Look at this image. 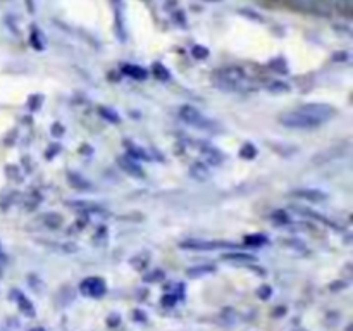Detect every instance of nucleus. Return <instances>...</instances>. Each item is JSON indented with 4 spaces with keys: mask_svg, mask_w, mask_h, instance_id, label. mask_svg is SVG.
<instances>
[{
    "mask_svg": "<svg viewBox=\"0 0 353 331\" xmlns=\"http://www.w3.org/2000/svg\"><path fill=\"white\" fill-rule=\"evenodd\" d=\"M245 81V71L241 68H222L214 74V85L222 90H236Z\"/></svg>",
    "mask_w": 353,
    "mask_h": 331,
    "instance_id": "obj_1",
    "label": "nucleus"
},
{
    "mask_svg": "<svg viewBox=\"0 0 353 331\" xmlns=\"http://www.w3.org/2000/svg\"><path fill=\"white\" fill-rule=\"evenodd\" d=\"M279 123L286 128H291V130H314V128L320 126L317 121H314L312 117L303 114L300 109L281 114V116H279Z\"/></svg>",
    "mask_w": 353,
    "mask_h": 331,
    "instance_id": "obj_2",
    "label": "nucleus"
},
{
    "mask_svg": "<svg viewBox=\"0 0 353 331\" xmlns=\"http://www.w3.org/2000/svg\"><path fill=\"white\" fill-rule=\"evenodd\" d=\"M300 110L309 117H312L314 121H317L319 124L329 121L336 114L334 107H331L329 104H305L303 107H300Z\"/></svg>",
    "mask_w": 353,
    "mask_h": 331,
    "instance_id": "obj_3",
    "label": "nucleus"
},
{
    "mask_svg": "<svg viewBox=\"0 0 353 331\" xmlns=\"http://www.w3.org/2000/svg\"><path fill=\"white\" fill-rule=\"evenodd\" d=\"M179 117L184 123L191 124L195 128H200V130H211V121L204 116L198 109H195L193 106H183L179 109Z\"/></svg>",
    "mask_w": 353,
    "mask_h": 331,
    "instance_id": "obj_4",
    "label": "nucleus"
},
{
    "mask_svg": "<svg viewBox=\"0 0 353 331\" xmlns=\"http://www.w3.org/2000/svg\"><path fill=\"white\" fill-rule=\"evenodd\" d=\"M238 243L233 242H207V240H186L181 243L184 250H215V249H238Z\"/></svg>",
    "mask_w": 353,
    "mask_h": 331,
    "instance_id": "obj_5",
    "label": "nucleus"
},
{
    "mask_svg": "<svg viewBox=\"0 0 353 331\" xmlns=\"http://www.w3.org/2000/svg\"><path fill=\"white\" fill-rule=\"evenodd\" d=\"M106 290H107L106 281H104L102 278H97V276L86 278V280H83L81 285H79V292H81L85 297L99 298L106 294Z\"/></svg>",
    "mask_w": 353,
    "mask_h": 331,
    "instance_id": "obj_6",
    "label": "nucleus"
},
{
    "mask_svg": "<svg viewBox=\"0 0 353 331\" xmlns=\"http://www.w3.org/2000/svg\"><path fill=\"white\" fill-rule=\"evenodd\" d=\"M293 195L298 198H303L307 202H314V204H319V202H324L327 198V193L322 190H316V188H300V190H295Z\"/></svg>",
    "mask_w": 353,
    "mask_h": 331,
    "instance_id": "obj_7",
    "label": "nucleus"
},
{
    "mask_svg": "<svg viewBox=\"0 0 353 331\" xmlns=\"http://www.w3.org/2000/svg\"><path fill=\"white\" fill-rule=\"evenodd\" d=\"M117 164L122 171H124V173H128L129 176L143 178L141 166H138V162H136L133 157H129V155H121V157H117Z\"/></svg>",
    "mask_w": 353,
    "mask_h": 331,
    "instance_id": "obj_8",
    "label": "nucleus"
},
{
    "mask_svg": "<svg viewBox=\"0 0 353 331\" xmlns=\"http://www.w3.org/2000/svg\"><path fill=\"white\" fill-rule=\"evenodd\" d=\"M222 259L231 264H247V266H251V264L257 262V257L247 252H229V254H224Z\"/></svg>",
    "mask_w": 353,
    "mask_h": 331,
    "instance_id": "obj_9",
    "label": "nucleus"
},
{
    "mask_svg": "<svg viewBox=\"0 0 353 331\" xmlns=\"http://www.w3.org/2000/svg\"><path fill=\"white\" fill-rule=\"evenodd\" d=\"M190 174L191 178H195L197 181L211 180V169H209V166H205L204 162H193V164L190 166Z\"/></svg>",
    "mask_w": 353,
    "mask_h": 331,
    "instance_id": "obj_10",
    "label": "nucleus"
},
{
    "mask_svg": "<svg viewBox=\"0 0 353 331\" xmlns=\"http://www.w3.org/2000/svg\"><path fill=\"white\" fill-rule=\"evenodd\" d=\"M289 7L298 12H305V14H314V9H316L317 0H288Z\"/></svg>",
    "mask_w": 353,
    "mask_h": 331,
    "instance_id": "obj_11",
    "label": "nucleus"
},
{
    "mask_svg": "<svg viewBox=\"0 0 353 331\" xmlns=\"http://www.w3.org/2000/svg\"><path fill=\"white\" fill-rule=\"evenodd\" d=\"M122 73L128 74V76H131L133 79H138V81H143V79H146V76H148L146 69H143L141 66H136V64L122 66Z\"/></svg>",
    "mask_w": 353,
    "mask_h": 331,
    "instance_id": "obj_12",
    "label": "nucleus"
},
{
    "mask_svg": "<svg viewBox=\"0 0 353 331\" xmlns=\"http://www.w3.org/2000/svg\"><path fill=\"white\" fill-rule=\"evenodd\" d=\"M215 273V267L211 264H202V266H193L186 269V276L190 278H202V276H209V274Z\"/></svg>",
    "mask_w": 353,
    "mask_h": 331,
    "instance_id": "obj_13",
    "label": "nucleus"
},
{
    "mask_svg": "<svg viewBox=\"0 0 353 331\" xmlns=\"http://www.w3.org/2000/svg\"><path fill=\"white\" fill-rule=\"evenodd\" d=\"M14 297L17 298V305H19V311L23 312V314L30 316V318H33V316H35L33 304H31V302L28 300V298L24 297L23 294H19V292H14Z\"/></svg>",
    "mask_w": 353,
    "mask_h": 331,
    "instance_id": "obj_14",
    "label": "nucleus"
},
{
    "mask_svg": "<svg viewBox=\"0 0 353 331\" xmlns=\"http://www.w3.org/2000/svg\"><path fill=\"white\" fill-rule=\"evenodd\" d=\"M333 10L343 14V16H352L353 10V0H331Z\"/></svg>",
    "mask_w": 353,
    "mask_h": 331,
    "instance_id": "obj_15",
    "label": "nucleus"
},
{
    "mask_svg": "<svg viewBox=\"0 0 353 331\" xmlns=\"http://www.w3.org/2000/svg\"><path fill=\"white\" fill-rule=\"evenodd\" d=\"M68 178H69V184H71L72 188H78V190H90V188H92V184H90L83 176H79V174L69 173Z\"/></svg>",
    "mask_w": 353,
    "mask_h": 331,
    "instance_id": "obj_16",
    "label": "nucleus"
},
{
    "mask_svg": "<svg viewBox=\"0 0 353 331\" xmlns=\"http://www.w3.org/2000/svg\"><path fill=\"white\" fill-rule=\"evenodd\" d=\"M148 259H150V254L141 252V254H138V256L133 257L131 266L135 267L136 271H143V269H146V266H148Z\"/></svg>",
    "mask_w": 353,
    "mask_h": 331,
    "instance_id": "obj_17",
    "label": "nucleus"
},
{
    "mask_svg": "<svg viewBox=\"0 0 353 331\" xmlns=\"http://www.w3.org/2000/svg\"><path fill=\"white\" fill-rule=\"evenodd\" d=\"M204 154H205V157H207L209 164L219 166V164L222 162V154L217 150V148H207V150H205Z\"/></svg>",
    "mask_w": 353,
    "mask_h": 331,
    "instance_id": "obj_18",
    "label": "nucleus"
},
{
    "mask_svg": "<svg viewBox=\"0 0 353 331\" xmlns=\"http://www.w3.org/2000/svg\"><path fill=\"white\" fill-rule=\"evenodd\" d=\"M100 116H102L104 119L109 121V123H114V124L121 121V117H119V114L116 112V110L109 109V107H100Z\"/></svg>",
    "mask_w": 353,
    "mask_h": 331,
    "instance_id": "obj_19",
    "label": "nucleus"
},
{
    "mask_svg": "<svg viewBox=\"0 0 353 331\" xmlns=\"http://www.w3.org/2000/svg\"><path fill=\"white\" fill-rule=\"evenodd\" d=\"M245 243L250 247H262L267 243V238H265L264 235H248L247 238H245Z\"/></svg>",
    "mask_w": 353,
    "mask_h": 331,
    "instance_id": "obj_20",
    "label": "nucleus"
},
{
    "mask_svg": "<svg viewBox=\"0 0 353 331\" xmlns=\"http://www.w3.org/2000/svg\"><path fill=\"white\" fill-rule=\"evenodd\" d=\"M43 219H45V224H47L48 228H59V226H61V221H62V218L57 214V212H50V214H45Z\"/></svg>",
    "mask_w": 353,
    "mask_h": 331,
    "instance_id": "obj_21",
    "label": "nucleus"
},
{
    "mask_svg": "<svg viewBox=\"0 0 353 331\" xmlns=\"http://www.w3.org/2000/svg\"><path fill=\"white\" fill-rule=\"evenodd\" d=\"M209 48L204 47V45H195L193 48H191V55H193L195 59H198V61H204V59L209 57Z\"/></svg>",
    "mask_w": 353,
    "mask_h": 331,
    "instance_id": "obj_22",
    "label": "nucleus"
},
{
    "mask_svg": "<svg viewBox=\"0 0 353 331\" xmlns=\"http://www.w3.org/2000/svg\"><path fill=\"white\" fill-rule=\"evenodd\" d=\"M153 74H155L157 79H162V81H167V79H169V71H167L162 64H159V62L153 64Z\"/></svg>",
    "mask_w": 353,
    "mask_h": 331,
    "instance_id": "obj_23",
    "label": "nucleus"
},
{
    "mask_svg": "<svg viewBox=\"0 0 353 331\" xmlns=\"http://www.w3.org/2000/svg\"><path fill=\"white\" fill-rule=\"evenodd\" d=\"M240 14L245 17H248V19L251 21H258V23H264V17L260 16V14L257 12V10L253 9H248V7H243V9H240Z\"/></svg>",
    "mask_w": 353,
    "mask_h": 331,
    "instance_id": "obj_24",
    "label": "nucleus"
},
{
    "mask_svg": "<svg viewBox=\"0 0 353 331\" xmlns=\"http://www.w3.org/2000/svg\"><path fill=\"white\" fill-rule=\"evenodd\" d=\"M240 155L243 159H253V157H257V148H255L251 144H245L240 150Z\"/></svg>",
    "mask_w": 353,
    "mask_h": 331,
    "instance_id": "obj_25",
    "label": "nucleus"
},
{
    "mask_svg": "<svg viewBox=\"0 0 353 331\" xmlns=\"http://www.w3.org/2000/svg\"><path fill=\"white\" fill-rule=\"evenodd\" d=\"M271 68H274V71H278V73H281V74H286L288 73V66H286V62H284V59H276V61H272L271 62Z\"/></svg>",
    "mask_w": 353,
    "mask_h": 331,
    "instance_id": "obj_26",
    "label": "nucleus"
},
{
    "mask_svg": "<svg viewBox=\"0 0 353 331\" xmlns=\"http://www.w3.org/2000/svg\"><path fill=\"white\" fill-rule=\"evenodd\" d=\"M271 92H288L289 90V85L284 81H271V85L267 86Z\"/></svg>",
    "mask_w": 353,
    "mask_h": 331,
    "instance_id": "obj_27",
    "label": "nucleus"
},
{
    "mask_svg": "<svg viewBox=\"0 0 353 331\" xmlns=\"http://www.w3.org/2000/svg\"><path fill=\"white\" fill-rule=\"evenodd\" d=\"M271 295H272V288L269 287V285H262L257 290V297L260 298V300H267V298H271Z\"/></svg>",
    "mask_w": 353,
    "mask_h": 331,
    "instance_id": "obj_28",
    "label": "nucleus"
},
{
    "mask_svg": "<svg viewBox=\"0 0 353 331\" xmlns=\"http://www.w3.org/2000/svg\"><path fill=\"white\" fill-rule=\"evenodd\" d=\"M162 280H164V271H153L152 274L143 278V281H146V283H157V281H162Z\"/></svg>",
    "mask_w": 353,
    "mask_h": 331,
    "instance_id": "obj_29",
    "label": "nucleus"
},
{
    "mask_svg": "<svg viewBox=\"0 0 353 331\" xmlns=\"http://www.w3.org/2000/svg\"><path fill=\"white\" fill-rule=\"evenodd\" d=\"M272 219H274L276 222H281V224H286V222H289V216L286 214L284 211H276L274 214H272Z\"/></svg>",
    "mask_w": 353,
    "mask_h": 331,
    "instance_id": "obj_30",
    "label": "nucleus"
},
{
    "mask_svg": "<svg viewBox=\"0 0 353 331\" xmlns=\"http://www.w3.org/2000/svg\"><path fill=\"white\" fill-rule=\"evenodd\" d=\"M160 302H162L164 307H173V305H176L177 298H176V295H173V294H166Z\"/></svg>",
    "mask_w": 353,
    "mask_h": 331,
    "instance_id": "obj_31",
    "label": "nucleus"
},
{
    "mask_svg": "<svg viewBox=\"0 0 353 331\" xmlns=\"http://www.w3.org/2000/svg\"><path fill=\"white\" fill-rule=\"evenodd\" d=\"M31 45H33L35 48H38V50H41L43 48V43L40 41V31H35L33 30V33H31Z\"/></svg>",
    "mask_w": 353,
    "mask_h": 331,
    "instance_id": "obj_32",
    "label": "nucleus"
},
{
    "mask_svg": "<svg viewBox=\"0 0 353 331\" xmlns=\"http://www.w3.org/2000/svg\"><path fill=\"white\" fill-rule=\"evenodd\" d=\"M347 287H348L347 281H345V280H338V281H334V283L329 285V290L331 292H341V290H345Z\"/></svg>",
    "mask_w": 353,
    "mask_h": 331,
    "instance_id": "obj_33",
    "label": "nucleus"
},
{
    "mask_svg": "<svg viewBox=\"0 0 353 331\" xmlns=\"http://www.w3.org/2000/svg\"><path fill=\"white\" fill-rule=\"evenodd\" d=\"M28 281H30L31 288H35V290H36V287H38V292L43 290V281H41L38 276H36V281H35V276H33V274H30V280H28Z\"/></svg>",
    "mask_w": 353,
    "mask_h": 331,
    "instance_id": "obj_34",
    "label": "nucleus"
},
{
    "mask_svg": "<svg viewBox=\"0 0 353 331\" xmlns=\"http://www.w3.org/2000/svg\"><path fill=\"white\" fill-rule=\"evenodd\" d=\"M129 152H131V155H129V157H133V159H146V157H148V155L145 154V150H141V148L133 147Z\"/></svg>",
    "mask_w": 353,
    "mask_h": 331,
    "instance_id": "obj_35",
    "label": "nucleus"
},
{
    "mask_svg": "<svg viewBox=\"0 0 353 331\" xmlns=\"http://www.w3.org/2000/svg\"><path fill=\"white\" fill-rule=\"evenodd\" d=\"M41 106V95H33L30 99V109L31 110H36L38 107Z\"/></svg>",
    "mask_w": 353,
    "mask_h": 331,
    "instance_id": "obj_36",
    "label": "nucleus"
},
{
    "mask_svg": "<svg viewBox=\"0 0 353 331\" xmlns=\"http://www.w3.org/2000/svg\"><path fill=\"white\" fill-rule=\"evenodd\" d=\"M52 135H54V137H62V135H64V128L61 126V123H55L54 126H52Z\"/></svg>",
    "mask_w": 353,
    "mask_h": 331,
    "instance_id": "obj_37",
    "label": "nucleus"
},
{
    "mask_svg": "<svg viewBox=\"0 0 353 331\" xmlns=\"http://www.w3.org/2000/svg\"><path fill=\"white\" fill-rule=\"evenodd\" d=\"M348 59V52H345V50H341V52H334V55H333V61H347Z\"/></svg>",
    "mask_w": 353,
    "mask_h": 331,
    "instance_id": "obj_38",
    "label": "nucleus"
},
{
    "mask_svg": "<svg viewBox=\"0 0 353 331\" xmlns=\"http://www.w3.org/2000/svg\"><path fill=\"white\" fill-rule=\"evenodd\" d=\"M117 323H121V316H116V314H112V316H110V319H109V325H110V326H114V325H117Z\"/></svg>",
    "mask_w": 353,
    "mask_h": 331,
    "instance_id": "obj_39",
    "label": "nucleus"
},
{
    "mask_svg": "<svg viewBox=\"0 0 353 331\" xmlns=\"http://www.w3.org/2000/svg\"><path fill=\"white\" fill-rule=\"evenodd\" d=\"M30 331H45V328H41V326H38V328H31Z\"/></svg>",
    "mask_w": 353,
    "mask_h": 331,
    "instance_id": "obj_40",
    "label": "nucleus"
},
{
    "mask_svg": "<svg viewBox=\"0 0 353 331\" xmlns=\"http://www.w3.org/2000/svg\"><path fill=\"white\" fill-rule=\"evenodd\" d=\"M204 2H221V0H204Z\"/></svg>",
    "mask_w": 353,
    "mask_h": 331,
    "instance_id": "obj_41",
    "label": "nucleus"
},
{
    "mask_svg": "<svg viewBox=\"0 0 353 331\" xmlns=\"http://www.w3.org/2000/svg\"><path fill=\"white\" fill-rule=\"evenodd\" d=\"M271 2H281V0H271Z\"/></svg>",
    "mask_w": 353,
    "mask_h": 331,
    "instance_id": "obj_42",
    "label": "nucleus"
}]
</instances>
